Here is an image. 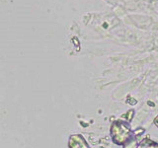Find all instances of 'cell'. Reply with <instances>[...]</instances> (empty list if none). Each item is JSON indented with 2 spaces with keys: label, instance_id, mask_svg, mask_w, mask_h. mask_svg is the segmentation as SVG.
I'll use <instances>...</instances> for the list:
<instances>
[{
  "label": "cell",
  "instance_id": "obj_1",
  "mask_svg": "<svg viewBox=\"0 0 158 148\" xmlns=\"http://www.w3.org/2000/svg\"><path fill=\"white\" fill-rule=\"evenodd\" d=\"M132 135V130L130 126V123L118 120L112 122L110 127V136L113 143L116 145L123 146L128 138Z\"/></svg>",
  "mask_w": 158,
  "mask_h": 148
},
{
  "label": "cell",
  "instance_id": "obj_2",
  "mask_svg": "<svg viewBox=\"0 0 158 148\" xmlns=\"http://www.w3.org/2000/svg\"><path fill=\"white\" fill-rule=\"evenodd\" d=\"M69 148H90L86 140L82 137V135L75 134L71 135L69 138Z\"/></svg>",
  "mask_w": 158,
  "mask_h": 148
},
{
  "label": "cell",
  "instance_id": "obj_3",
  "mask_svg": "<svg viewBox=\"0 0 158 148\" xmlns=\"http://www.w3.org/2000/svg\"><path fill=\"white\" fill-rule=\"evenodd\" d=\"M137 148H158V143L151 140L149 137H145L139 141Z\"/></svg>",
  "mask_w": 158,
  "mask_h": 148
},
{
  "label": "cell",
  "instance_id": "obj_4",
  "mask_svg": "<svg viewBox=\"0 0 158 148\" xmlns=\"http://www.w3.org/2000/svg\"><path fill=\"white\" fill-rule=\"evenodd\" d=\"M139 144V140L135 136L131 135L128 139L123 144V148H137Z\"/></svg>",
  "mask_w": 158,
  "mask_h": 148
},
{
  "label": "cell",
  "instance_id": "obj_5",
  "mask_svg": "<svg viewBox=\"0 0 158 148\" xmlns=\"http://www.w3.org/2000/svg\"><path fill=\"white\" fill-rule=\"evenodd\" d=\"M133 117H135V110H133V109H131V110H128L125 115L121 116L120 120H122V121L123 120V121H127V122L130 123L132 121Z\"/></svg>",
  "mask_w": 158,
  "mask_h": 148
},
{
  "label": "cell",
  "instance_id": "obj_6",
  "mask_svg": "<svg viewBox=\"0 0 158 148\" xmlns=\"http://www.w3.org/2000/svg\"><path fill=\"white\" fill-rule=\"evenodd\" d=\"M144 133H145V128H143V127H138L136 130H132V135L135 136L138 140H139V137H141V135L144 134Z\"/></svg>",
  "mask_w": 158,
  "mask_h": 148
},
{
  "label": "cell",
  "instance_id": "obj_7",
  "mask_svg": "<svg viewBox=\"0 0 158 148\" xmlns=\"http://www.w3.org/2000/svg\"><path fill=\"white\" fill-rule=\"evenodd\" d=\"M127 104H128V105H131V106H135L137 104V100L135 98L131 97L130 95H128L127 98Z\"/></svg>",
  "mask_w": 158,
  "mask_h": 148
},
{
  "label": "cell",
  "instance_id": "obj_8",
  "mask_svg": "<svg viewBox=\"0 0 158 148\" xmlns=\"http://www.w3.org/2000/svg\"><path fill=\"white\" fill-rule=\"evenodd\" d=\"M153 123H154L155 126L158 128V115L154 117V120H153Z\"/></svg>",
  "mask_w": 158,
  "mask_h": 148
},
{
  "label": "cell",
  "instance_id": "obj_9",
  "mask_svg": "<svg viewBox=\"0 0 158 148\" xmlns=\"http://www.w3.org/2000/svg\"><path fill=\"white\" fill-rule=\"evenodd\" d=\"M147 104H149V105H150V107H154V106H155L154 104H153V103H152L151 101H148V102H147Z\"/></svg>",
  "mask_w": 158,
  "mask_h": 148
}]
</instances>
